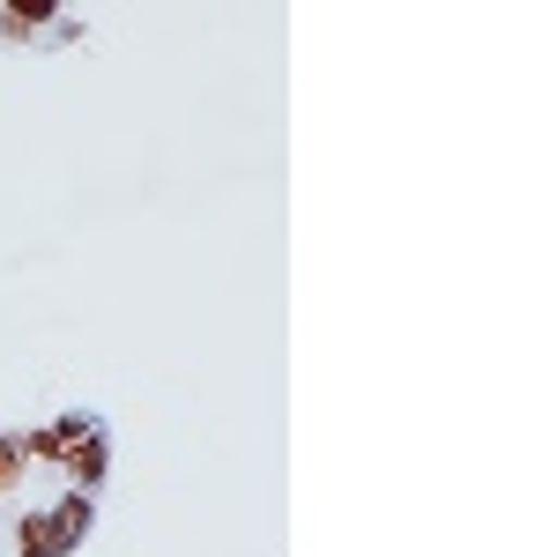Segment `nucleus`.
<instances>
[{"label":"nucleus","mask_w":542,"mask_h":557,"mask_svg":"<svg viewBox=\"0 0 542 557\" xmlns=\"http://www.w3.org/2000/svg\"><path fill=\"white\" fill-rule=\"evenodd\" d=\"M97 535V498H83V491H60L52 506H45V550L52 557H75Z\"/></svg>","instance_id":"f257e3e1"},{"label":"nucleus","mask_w":542,"mask_h":557,"mask_svg":"<svg viewBox=\"0 0 542 557\" xmlns=\"http://www.w3.org/2000/svg\"><path fill=\"white\" fill-rule=\"evenodd\" d=\"M60 475H67V491H83V498H97V491H104V475H112V438H104V431H89V438H75V446L60 454Z\"/></svg>","instance_id":"f03ea898"},{"label":"nucleus","mask_w":542,"mask_h":557,"mask_svg":"<svg viewBox=\"0 0 542 557\" xmlns=\"http://www.w3.org/2000/svg\"><path fill=\"white\" fill-rule=\"evenodd\" d=\"M45 23H52L45 8H0V38H8V45H30V38H45Z\"/></svg>","instance_id":"7ed1b4c3"},{"label":"nucleus","mask_w":542,"mask_h":557,"mask_svg":"<svg viewBox=\"0 0 542 557\" xmlns=\"http://www.w3.org/2000/svg\"><path fill=\"white\" fill-rule=\"evenodd\" d=\"M8 557H15V550H8Z\"/></svg>","instance_id":"20e7f679"}]
</instances>
